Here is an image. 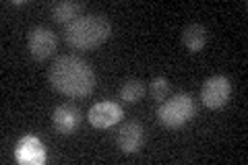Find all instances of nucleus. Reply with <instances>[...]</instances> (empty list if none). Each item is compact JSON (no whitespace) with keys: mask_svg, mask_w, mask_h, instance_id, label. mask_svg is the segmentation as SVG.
<instances>
[{"mask_svg":"<svg viewBox=\"0 0 248 165\" xmlns=\"http://www.w3.org/2000/svg\"><path fill=\"white\" fill-rule=\"evenodd\" d=\"M85 11V2H75V0H64L52 6V19L56 23H64L68 25L71 21L79 19L81 13Z\"/></svg>","mask_w":248,"mask_h":165,"instance_id":"obj_11","label":"nucleus"},{"mask_svg":"<svg viewBox=\"0 0 248 165\" xmlns=\"http://www.w3.org/2000/svg\"><path fill=\"white\" fill-rule=\"evenodd\" d=\"M207 39H209V31L203 25H199V23L186 25L182 31V44L186 45V50H190V52H201L205 48Z\"/></svg>","mask_w":248,"mask_h":165,"instance_id":"obj_10","label":"nucleus"},{"mask_svg":"<svg viewBox=\"0 0 248 165\" xmlns=\"http://www.w3.org/2000/svg\"><path fill=\"white\" fill-rule=\"evenodd\" d=\"M143 95H145V83L139 81V78H130L120 89V99L126 101V104H137V101L143 99Z\"/></svg>","mask_w":248,"mask_h":165,"instance_id":"obj_12","label":"nucleus"},{"mask_svg":"<svg viewBox=\"0 0 248 165\" xmlns=\"http://www.w3.org/2000/svg\"><path fill=\"white\" fill-rule=\"evenodd\" d=\"M15 159L19 163H27V165H42L46 163V151L40 138L35 136H25L17 143L15 149Z\"/></svg>","mask_w":248,"mask_h":165,"instance_id":"obj_8","label":"nucleus"},{"mask_svg":"<svg viewBox=\"0 0 248 165\" xmlns=\"http://www.w3.org/2000/svg\"><path fill=\"white\" fill-rule=\"evenodd\" d=\"M232 95V83L228 76L217 75L207 78L203 83V89H201V99H203L205 107L209 109H219L230 101Z\"/></svg>","mask_w":248,"mask_h":165,"instance_id":"obj_5","label":"nucleus"},{"mask_svg":"<svg viewBox=\"0 0 248 165\" xmlns=\"http://www.w3.org/2000/svg\"><path fill=\"white\" fill-rule=\"evenodd\" d=\"M145 143V130L139 122H124L118 132V149L122 153H137Z\"/></svg>","mask_w":248,"mask_h":165,"instance_id":"obj_9","label":"nucleus"},{"mask_svg":"<svg viewBox=\"0 0 248 165\" xmlns=\"http://www.w3.org/2000/svg\"><path fill=\"white\" fill-rule=\"evenodd\" d=\"M149 93H151V97L155 101H166V97L170 95V83H168V78L164 76H155L151 78V83H149Z\"/></svg>","mask_w":248,"mask_h":165,"instance_id":"obj_13","label":"nucleus"},{"mask_svg":"<svg viewBox=\"0 0 248 165\" xmlns=\"http://www.w3.org/2000/svg\"><path fill=\"white\" fill-rule=\"evenodd\" d=\"M50 85L66 97H87L95 89V73L79 56H58L50 66Z\"/></svg>","mask_w":248,"mask_h":165,"instance_id":"obj_1","label":"nucleus"},{"mask_svg":"<svg viewBox=\"0 0 248 165\" xmlns=\"http://www.w3.org/2000/svg\"><path fill=\"white\" fill-rule=\"evenodd\" d=\"M122 107L114 101H99L89 109V122L93 128H112L122 120Z\"/></svg>","mask_w":248,"mask_h":165,"instance_id":"obj_6","label":"nucleus"},{"mask_svg":"<svg viewBox=\"0 0 248 165\" xmlns=\"http://www.w3.org/2000/svg\"><path fill=\"white\" fill-rule=\"evenodd\" d=\"M197 116V105L188 93H176L170 99L161 101L157 109L159 122L168 128H180Z\"/></svg>","mask_w":248,"mask_h":165,"instance_id":"obj_3","label":"nucleus"},{"mask_svg":"<svg viewBox=\"0 0 248 165\" xmlns=\"http://www.w3.org/2000/svg\"><path fill=\"white\" fill-rule=\"evenodd\" d=\"M81 109L75 104H62L54 109L52 114V124L56 132L60 135H73V132L81 126Z\"/></svg>","mask_w":248,"mask_h":165,"instance_id":"obj_7","label":"nucleus"},{"mask_svg":"<svg viewBox=\"0 0 248 165\" xmlns=\"http://www.w3.org/2000/svg\"><path fill=\"white\" fill-rule=\"evenodd\" d=\"M112 35V23L104 15H81L64 25V39L75 50H95Z\"/></svg>","mask_w":248,"mask_h":165,"instance_id":"obj_2","label":"nucleus"},{"mask_svg":"<svg viewBox=\"0 0 248 165\" xmlns=\"http://www.w3.org/2000/svg\"><path fill=\"white\" fill-rule=\"evenodd\" d=\"M56 33L50 29V27H42L37 25L29 31L27 35V48H29V54L33 56L37 62H44L54 56L56 52Z\"/></svg>","mask_w":248,"mask_h":165,"instance_id":"obj_4","label":"nucleus"}]
</instances>
